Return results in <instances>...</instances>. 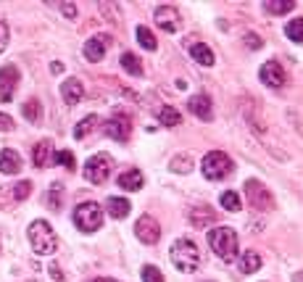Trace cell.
<instances>
[{"instance_id": "277c9868", "label": "cell", "mask_w": 303, "mask_h": 282, "mask_svg": "<svg viewBox=\"0 0 303 282\" xmlns=\"http://www.w3.org/2000/svg\"><path fill=\"white\" fill-rule=\"evenodd\" d=\"M74 224L77 230H82V232H95L103 227V208L95 203V201H85V203H79L74 208Z\"/></svg>"}, {"instance_id": "836d02e7", "label": "cell", "mask_w": 303, "mask_h": 282, "mask_svg": "<svg viewBox=\"0 0 303 282\" xmlns=\"http://www.w3.org/2000/svg\"><path fill=\"white\" fill-rule=\"evenodd\" d=\"M53 163H61V166H66L69 172L77 169V161H74V153H72V150H58V153L53 156Z\"/></svg>"}, {"instance_id": "ac0fdd59", "label": "cell", "mask_w": 303, "mask_h": 282, "mask_svg": "<svg viewBox=\"0 0 303 282\" xmlns=\"http://www.w3.org/2000/svg\"><path fill=\"white\" fill-rule=\"evenodd\" d=\"M214 221H216V211H214L211 206H195V208L190 211V224L198 227V230L214 224Z\"/></svg>"}, {"instance_id": "6da1fadb", "label": "cell", "mask_w": 303, "mask_h": 282, "mask_svg": "<svg viewBox=\"0 0 303 282\" xmlns=\"http://www.w3.org/2000/svg\"><path fill=\"white\" fill-rule=\"evenodd\" d=\"M169 258H171V264L177 272L182 274H193L198 266H201V251H198V245L188 238H179V240H174L171 245V251H169Z\"/></svg>"}, {"instance_id": "74e56055", "label": "cell", "mask_w": 303, "mask_h": 282, "mask_svg": "<svg viewBox=\"0 0 303 282\" xmlns=\"http://www.w3.org/2000/svg\"><path fill=\"white\" fill-rule=\"evenodd\" d=\"M61 14H64L66 19H74V16H77V6H74V3H61Z\"/></svg>"}, {"instance_id": "ba28073f", "label": "cell", "mask_w": 303, "mask_h": 282, "mask_svg": "<svg viewBox=\"0 0 303 282\" xmlns=\"http://www.w3.org/2000/svg\"><path fill=\"white\" fill-rule=\"evenodd\" d=\"M103 132H106V137H111V140L127 143V140H130V135H132V119H130V114L116 111L111 119L103 124Z\"/></svg>"}, {"instance_id": "8d00e7d4", "label": "cell", "mask_w": 303, "mask_h": 282, "mask_svg": "<svg viewBox=\"0 0 303 282\" xmlns=\"http://www.w3.org/2000/svg\"><path fill=\"white\" fill-rule=\"evenodd\" d=\"M14 129V119L8 114H0V132H11Z\"/></svg>"}, {"instance_id": "4dcf8cb0", "label": "cell", "mask_w": 303, "mask_h": 282, "mask_svg": "<svg viewBox=\"0 0 303 282\" xmlns=\"http://www.w3.org/2000/svg\"><path fill=\"white\" fill-rule=\"evenodd\" d=\"M285 34H287V40L303 45V19H293V21H290V24L285 27Z\"/></svg>"}, {"instance_id": "5b68a950", "label": "cell", "mask_w": 303, "mask_h": 282, "mask_svg": "<svg viewBox=\"0 0 303 282\" xmlns=\"http://www.w3.org/2000/svg\"><path fill=\"white\" fill-rule=\"evenodd\" d=\"M203 177L206 180H224L232 174V169H235V163H232V158L224 153V150H211V153L203 156Z\"/></svg>"}, {"instance_id": "4fadbf2b", "label": "cell", "mask_w": 303, "mask_h": 282, "mask_svg": "<svg viewBox=\"0 0 303 282\" xmlns=\"http://www.w3.org/2000/svg\"><path fill=\"white\" fill-rule=\"evenodd\" d=\"M111 45V37L108 34H95V37H90L87 42H85V58L90 64H98V61H103L106 58V48Z\"/></svg>"}, {"instance_id": "7c38bea8", "label": "cell", "mask_w": 303, "mask_h": 282, "mask_svg": "<svg viewBox=\"0 0 303 282\" xmlns=\"http://www.w3.org/2000/svg\"><path fill=\"white\" fill-rule=\"evenodd\" d=\"M259 79L264 82L266 87H272V90H279L285 85V69L279 66L277 61H266L261 69H259Z\"/></svg>"}, {"instance_id": "f1b7e54d", "label": "cell", "mask_w": 303, "mask_h": 282, "mask_svg": "<svg viewBox=\"0 0 303 282\" xmlns=\"http://www.w3.org/2000/svg\"><path fill=\"white\" fill-rule=\"evenodd\" d=\"M219 203H221V208H227V211H240V208H243V201H240V195H237L235 190L221 193V195H219Z\"/></svg>"}, {"instance_id": "603a6c76", "label": "cell", "mask_w": 303, "mask_h": 282, "mask_svg": "<svg viewBox=\"0 0 303 282\" xmlns=\"http://www.w3.org/2000/svg\"><path fill=\"white\" fill-rule=\"evenodd\" d=\"M259 269H261V256L256 251H246L240 256V272L243 274H253V272H259Z\"/></svg>"}, {"instance_id": "30bf717a", "label": "cell", "mask_w": 303, "mask_h": 282, "mask_svg": "<svg viewBox=\"0 0 303 282\" xmlns=\"http://www.w3.org/2000/svg\"><path fill=\"white\" fill-rule=\"evenodd\" d=\"M153 19H156V24L164 32H169V34L179 32V27H182V14L174 6H156Z\"/></svg>"}, {"instance_id": "7bdbcfd3", "label": "cell", "mask_w": 303, "mask_h": 282, "mask_svg": "<svg viewBox=\"0 0 303 282\" xmlns=\"http://www.w3.org/2000/svg\"><path fill=\"white\" fill-rule=\"evenodd\" d=\"M293 282H303V269H300V272H295V274H293Z\"/></svg>"}, {"instance_id": "ab89813d", "label": "cell", "mask_w": 303, "mask_h": 282, "mask_svg": "<svg viewBox=\"0 0 303 282\" xmlns=\"http://www.w3.org/2000/svg\"><path fill=\"white\" fill-rule=\"evenodd\" d=\"M48 272H50V277H53L55 282H64V274H61V269H58L55 264H48Z\"/></svg>"}, {"instance_id": "ffe728a7", "label": "cell", "mask_w": 303, "mask_h": 282, "mask_svg": "<svg viewBox=\"0 0 303 282\" xmlns=\"http://www.w3.org/2000/svg\"><path fill=\"white\" fill-rule=\"evenodd\" d=\"M130 201L127 198H119V195H113V198H108L106 201V211L111 214V219H124L127 214H130Z\"/></svg>"}, {"instance_id": "7402d4cb", "label": "cell", "mask_w": 303, "mask_h": 282, "mask_svg": "<svg viewBox=\"0 0 303 282\" xmlns=\"http://www.w3.org/2000/svg\"><path fill=\"white\" fill-rule=\"evenodd\" d=\"M190 55H193V61H198L201 66H214V53H211V48L208 45H203V42H195L193 48H190Z\"/></svg>"}, {"instance_id": "e575fe53", "label": "cell", "mask_w": 303, "mask_h": 282, "mask_svg": "<svg viewBox=\"0 0 303 282\" xmlns=\"http://www.w3.org/2000/svg\"><path fill=\"white\" fill-rule=\"evenodd\" d=\"M143 282H166V279H164V274H161V269L143 266Z\"/></svg>"}, {"instance_id": "b9f144b4", "label": "cell", "mask_w": 303, "mask_h": 282, "mask_svg": "<svg viewBox=\"0 0 303 282\" xmlns=\"http://www.w3.org/2000/svg\"><path fill=\"white\" fill-rule=\"evenodd\" d=\"M92 282H119V279H113V277H98V279H92Z\"/></svg>"}, {"instance_id": "9c48e42d", "label": "cell", "mask_w": 303, "mask_h": 282, "mask_svg": "<svg viewBox=\"0 0 303 282\" xmlns=\"http://www.w3.org/2000/svg\"><path fill=\"white\" fill-rule=\"evenodd\" d=\"M135 235H137V240L140 243H145V245H156L161 240V224L150 216V214H143L137 221H135Z\"/></svg>"}, {"instance_id": "f546056e", "label": "cell", "mask_w": 303, "mask_h": 282, "mask_svg": "<svg viewBox=\"0 0 303 282\" xmlns=\"http://www.w3.org/2000/svg\"><path fill=\"white\" fill-rule=\"evenodd\" d=\"M135 34H137V42L143 45V50H156V37H153V32H150L148 27L140 24Z\"/></svg>"}, {"instance_id": "9a60e30c", "label": "cell", "mask_w": 303, "mask_h": 282, "mask_svg": "<svg viewBox=\"0 0 303 282\" xmlns=\"http://www.w3.org/2000/svg\"><path fill=\"white\" fill-rule=\"evenodd\" d=\"M61 98H64L66 105H77L79 100L85 98V85H82L77 77H69L64 85H61Z\"/></svg>"}, {"instance_id": "4316f807", "label": "cell", "mask_w": 303, "mask_h": 282, "mask_svg": "<svg viewBox=\"0 0 303 282\" xmlns=\"http://www.w3.org/2000/svg\"><path fill=\"white\" fill-rule=\"evenodd\" d=\"M95 127H98V116H95V114H90V116H85V119L74 127V137H77V140H85Z\"/></svg>"}, {"instance_id": "83f0119b", "label": "cell", "mask_w": 303, "mask_h": 282, "mask_svg": "<svg viewBox=\"0 0 303 282\" xmlns=\"http://www.w3.org/2000/svg\"><path fill=\"white\" fill-rule=\"evenodd\" d=\"M169 169H171L174 174H188V172L193 169V158H190L188 153H179V156H174V158H171Z\"/></svg>"}, {"instance_id": "7a4b0ae2", "label": "cell", "mask_w": 303, "mask_h": 282, "mask_svg": "<svg viewBox=\"0 0 303 282\" xmlns=\"http://www.w3.org/2000/svg\"><path fill=\"white\" fill-rule=\"evenodd\" d=\"M27 238H29L32 251L37 253V256H50L55 251V245H58L55 232H53V227L45 219H34L32 221L29 230H27Z\"/></svg>"}, {"instance_id": "8992f818", "label": "cell", "mask_w": 303, "mask_h": 282, "mask_svg": "<svg viewBox=\"0 0 303 282\" xmlns=\"http://www.w3.org/2000/svg\"><path fill=\"white\" fill-rule=\"evenodd\" d=\"M111 169H113L111 156L108 153H95V156H90L87 163H85V177L92 185H103L111 177Z\"/></svg>"}, {"instance_id": "1f68e13d", "label": "cell", "mask_w": 303, "mask_h": 282, "mask_svg": "<svg viewBox=\"0 0 303 282\" xmlns=\"http://www.w3.org/2000/svg\"><path fill=\"white\" fill-rule=\"evenodd\" d=\"M29 193H32V182L29 180H21V182H16L14 187H11V198L19 203V201H24V198H29Z\"/></svg>"}, {"instance_id": "8fae6325", "label": "cell", "mask_w": 303, "mask_h": 282, "mask_svg": "<svg viewBox=\"0 0 303 282\" xmlns=\"http://www.w3.org/2000/svg\"><path fill=\"white\" fill-rule=\"evenodd\" d=\"M19 79H21V74H19V69L14 64L0 66V100L8 103L11 98H14V92L19 87Z\"/></svg>"}, {"instance_id": "60d3db41", "label": "cell", "mask_w": 303, "mask_h": 282, "mask_svg": "<svg viewBox=\"0 0 303 282\" xmlns=\"http://www.w3.org/2000/svg\"><path fill=\"white\" fill-rule=\"evenodd\" d=\"M50 72H53V74H61V72H64V64H61V61H53V64H50Z\"/></svg>"}, {"instance_id": "484cf974", "label": "cell", "mask_w": 303, "mask_h": 282, "mask_svg": "<svg viewBox=\"0 0 303 282\" xmlns=\"http://www.w3.org/2000/svg\"><path fill=\"white\" fill-rule=\"evenodd\" d=\"M122 69L127 74H132V77H143V64H140V58L135 53H122Z\"/></svg>"}, {"instance_id": "44dd1931", "label": "cell", "mask_w": 303, "mask_h": 282, "mask_svg": "<svg viewBox=\"0 0 303 282\" xmlns=\"http://www.w3.org/2000/svg\"><path fill=\"white\" fill-rule=\"evenodd\" d=\"M261 8L272 16H282V14H290L295 8V0H264Z\"/></svg>"}, {"instance_id": "5bb4252c", "label": "cell", "mask_w": 303, "mask_h": 282, "mask_svg": "<svg viewBox=\"0 0 303 282\" xmlns=\"http://www.w3.org/2000/svg\"><path fill=\"white\" fill-rule=\"evenodd\" d=\"M188 108H190V114H195L201 122H211L214 119V105H211V98L208 95H193L190 100H188Z\"/></svg>"}, {"instance_id": "d6986e66", "label": "cell", "mask_w": 303, "mask_h": 282, "mask_svg": "<svg viewBox=\"0 0 303 282\" xmlns=\"http://www.w3.org/2000/svg\"><path fill=\"white\" fill-rule=\"evenodd\" d=\"M116 180H119L122 190H140V187L145 185V177H143V172H140V169H130V172L119 174Z\"/></svg>"}, {"instance_id": "d6a6232c", "label": "cell", "mask_w": 303, "mask_h": 282, "mask_svg": "<svg viewBox=\"0 0 303 282\" xmlns=\"http://www.w3.org/2000/svg\"><path fill=\"white\" fill-rule=\"evenodd\" d=\"M45 203H48V208H53V211H58L61 208V185H53L48 193H45Z\"/></svg>"}, {"instance_id": "3957f363", "label": "cell", "mask_w": 303, "mask_h": 282, "mask_svg": "<svg viewBox=\"0 0 303 282\" xmlns=\"http://www.w3.org/2000/svg\"><path fill=\"white\" fill-rule=\"evenodd\" d=\"M208 245L221 261H235L237 256V235L232 227H214L208 232Z\"/></svg>"}, {"instance_id": "2e32d148", "label": "cell", "mask_w": 303, "mask_h": 282, "mask_svg": "<svg viewBox=\"0 0 303 282\" xmlns=\"http://www.w3.org/2000/svg\"><path fill=\"white\" fill-rule=\"evenodd\" d=\"M53 156H55V153H53V143H50V140H40V143L32 148V163H34L37 169L50 166Z\"/></svg>"}, {"instance_id": "52a82bcc", "label": "cell", "mask_w": 303, "mask_h": 282, "mask_svg": "<svg viewBox=\"0 0 303 282\" xmlns=\"http://www.w3.org/2000/svg\"><path fill=\"white\" fill-rule=\"evenodd\" d=\"M246 198L256 211H272L274 208V195L272 190H266V185H261L259 180H248L246 182Z\"/></svg>"}, {"instance_id": "f35d334b", "label": "cell", "mask_w": 303, "mask_h": 282, "mask_svg": "<svg viewBox=\"0 0 303 282\" xmlns=\"http://www.w3.org/2000/svg\"><path fill=\"white\" fill-rule=\"evenodd\" d=\"M246 42H248L251 50H259V48H261V40L256 37V34H246Z\"/></svg>"}, {"instance_id": "d4e9b609", "label": "cell", "mask_w": 303, "mask_h": 282, "mask_svg": "<svg viewBox=\"0 0 303 282\" xmlns=\"http://www.w3.org/2000/svg\"><path fill=\"white\" fill-rule=\"evenodd\" d=\"M156 116H158V122L164 124V127H177L182 122V114L174 108V105H161Z\"/></svg>"}, {"instance_id": "d590c367", "label": "cell", "mask_w": 303, "mask_h": 282, "mask_svg": "<svg viewBox=\"0 0 303 282\" xmlns=\"http://www.w3.org/2000/svg\"><path fill=\"white\" fill-rule=\"evenodd\" d=\"M8 40H11V29L3 19H0V53H3L8 48Z\"/></svg>"}, {"instance_id": "e0dca14e", "label": "cell", "mask_w": 303, "mask_h": 282, "mask_svg": "<svg viewBox=\"0 0 303 282\" xmlns=\"http://www.w3.org/2000/svg\"><path fill=\"white\" fill-rule=\"evenodd\" d=\"M21 172V156L14 148H3L0 150V174H19Z\"/></svg>"}, {"instance_id": "cb8c5ba5", "label": "cell", "mask_w": 303, "mask_h": 282, "mask_svg": "<svg viewBox=\"0 0 303 282\" xmlns=\"http://www.w3.org/2000/svg\"><path fill=\"white\" fill-rule=\"evenodd\" d=\"M21 114H24V119L32 122V124H37L42 119V103L37 98H29L24 105H21Z\"/></svg>"}]
</instances>
